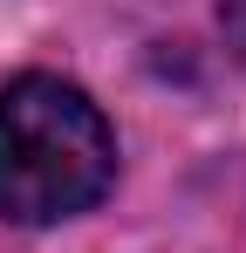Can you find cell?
Segmentation results:
<instances>
[{"instance_id":"6da1fadb","label":"cell","mask_w":246,"mask_h":253,"mask_svg":"<svg viewBox=\"0 0 246 253\" xmlns=\"http://www.w3.org/2000/svg\"><path fill=\"white\" fill-rule=\"evenodd\" d=\"M117 185V130L62 76H14L0 89V219L62 226Z\"/></svg>"}]
</instances>
